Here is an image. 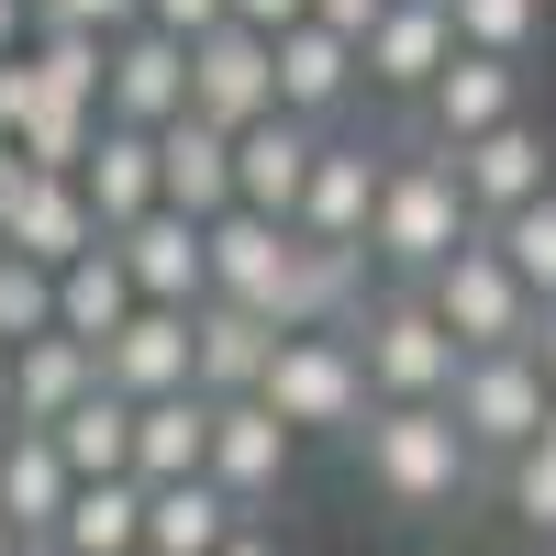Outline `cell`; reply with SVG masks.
<instances>
[{
	"mask_svg": "<svg viewBox=\"0 0 556 556\" xmlns=\"http://www.w3.org/2000/svg\"><path fill=\"white\" fill-rule=\"evenodd\" d=\"M345 445H356V468H367V490L390 513H456L468 479H479V456H468L445 401H367V424Z\"/></svg>",
	"mask_w": 556,
	"mask_h": 556,
	"instance_id": "cell-1",
	"label": "cell"
},
{
	"mask_svg": "<svg viewBox=\"0 0 556 556\" xmlns=\"http://www.w3.org/2000/svg\"><path fill=\"white\" fill-rule=\"evenodd\" d=\"M456 245H468V201H456L445 146H434V156H390V167H379V212H367V267L424 278V267H445Z\"/></svg>",
	"mask_w": 556,
	"mask_h": 556,
	"instance_id": "cell-2",
	"label": "cell"
},
{
	"mask_svg": "<svg viewBox=\"0 0 556 556\" xmlns=\"http://www.w3.org/2000/svg\"><path fill=\"white\" fill-rule=\"evenodd\" d=\"M345 345H356V367H367V401H445V390H456V356H468L412 278L379 290V301L345 323Z\"/></svg>",
	"mask_w": 556,
	"mask_h": 556,
	"instance_id": "cell-3",
	"label": "cell"
},
{
	"mask_svg": "<svg viewBox=\"0 0 556 556\" xmlns=\"http://www.w3.org/2000/svg\"><path fill=\"white\" fill-rule=\"evenodd\" d=\"M256 401H267L301 445H312V434H356V424H367V367H356L345 334H278Z\"/></svg>",
	"mask_w": 556,
	"mask_h": 556,
	"instance_id": "cell-4",
	"label": "cell"
},
{
	"mask_svg": "<svg viewBox=\"0 0 556 556\" xmlns=\"http://www.w3.org/2000/svg\"><path fill=\"white\" fill-rule=\"evenodd\" d=\"M412 290L434 301V323H445V334L468 345V356H490V345H523V334H534V290H523L513 267H501V245L479 235V223H468V245H456L445 267H424Z\"/></svg>",
	"mask_w": 556,
	"mask_h": 556,
	"instance_id": "cell-5",
	"label": "cell"
},
{
	"mask_svg": "<svg viewBox=\"0 0 556 556\" xmlns=\"http://www.w3.org/2000/svg\"><path fill=\"white\" fill-rule=\"evenodd\" d=\"M545 367L523 356V345H490V356H456V390H445V412H456V434H468V456L479 468H501L513 445H534L545 434Z\"/></svg>",
	"mask_w": 556,
	"mask_h": 556,
	"instance_id": "cell-6",
	"label": "cell"
},
{
	"mask_svg": "<svg viewBox=\"0 0 556 556\" xmlns=\"http://www.w3.org/2000/svg\"><path fill=\"white\" fill-rule=\"evenodd\" d=\"M301 468V434L278 424V412L245 390V401H212V445H201V479L223 501H245V513H278V490Z\"/></svg>",
	"mask_w": 556,
	"mask_h": 556,
	"instance_id": "cell-7",
	"label": "cell"
},
{
	"mask_svg": "<svg viewBox=\"0 0 556 556\" xmlns=\"http://www.w3.org/2000/svg\"><path fill=\"white\" fill-rule=\"evenodd\" d=\"M201 267H212V301H245V312L278 323V301H290V267H301V235L235 201V212L201 223Z\"/></svg>",
	"mask_w": 556,
	"mask_h": 556,
	"instance_id": "cell-8",
	"label": "cell"
},
{
	"mask_svg": "<svg viewBox=\"0 0 556 556\" xmlns=\"http://www.w3.org/2000/svg\"><path fill=\"white\" fill-rule=\"evenodd\" d=\"M190 112V45L156 34V23H123L101 45V123H178Z\"/></svg>",
	"mask_w": 556,
	"mask_h": 556,
	"instance_id": "cell-9",
	"label": "cell"
},
{
	"mask_svg": "<svg viewBox=\"0 0 556 556\" xmlns=\"http://www.w3.org/2000/svg\"><path fill=\"white\" fill-rule=\"evenodd\" d=\"M379 146H356V134H323L312 146V178H301V212H290V235L312 245H356L367 256V212H379Z\"/></svg>",
	"mask_w": 556,
	"mask_h": 556,
	"instance_id": "cell-10",
	"label": "cell"
},
{
	"mask_svg": "<svg viewBox=\"0 0 556 556\" xmlns=\"http://www.w3.org/2000/svg\"><path fill=\"white\" fill-rule=\"evenodd\" d=\"M445 167H456V201H468V223H501V212H523L545 178H556V156H545V134L513 112V123H490V134H468V146H445Z\"/></svg>",
	"mask_w": 556,
	"mask_h": 556,
	"instance_id": "cell-11",
	"label": "cell"
},
{
	"mask_svg": "<svg viewBox=\"0 0 556 556\" xmlns=\"http://www.w3.org/2000/svg\"><path fill=\"white\" fill-rule=\"evenodd\" d=\"M190 112L201 123H256V112H278V56H267V34H245V23H212V34H190Z\"/></svg>",
	"mask_w": 556,
	"mask_h": 556,
	"instance_id": "cell-12",
	"label": "cell"
},
{
	"mask_svg": "<svg viewBox=\"0 0 556 556\" xmlns=\"http://www.w3.org/2000/svg\"><path fill=\"white\" fill-rule=\"evenodd\" d=\"M445 56H456L445 0H390V12L356 34V78H367V89H390V101H424Z\"/></svg>",
	"mask_w": 556,
	"mask_h": 556,
	"instance_id": "cell-13",
	"label": "cell"
},
{
	"mask_svg": "<svg viewBox=\"0 0 556 556\" xmlns=\"http://www.w3.org/2000/svg\"><path fill=\"white\" fill-rule=\"evenodd\" d=\"M67 490H78V468L56 456V434H45V424H12V434H0V523H12V545H23V556L56 545Z\"/></svg>",
	"mask_w": 556,
	"mask_h": 556,
	"instance_id": "cell-14",
	"label": "cell"
},
{
	"mask_svg": "<svg viewBox=\"0 0 556 556\" xmlns=\"http://www.w3.org/2000/svg\"><path fill=\"white\" fill-rule=\"evenodd\" d=\"M101 390H123V401H156V390H190V312H167V301H134L101 345Z\"/></svg>",
	"mask_w": 556,
	"mask_h": 556,
	"instance_id": "cell-15",
	"label": "cell"
},
{
	"mask_svg": "<svg viewBox=\"0 0 556 556\" xmlns=\"http://www.w3.org/2000/svg\"><path fill=\"white\" fill-rule=\"evenodd\" d=\"M112 256H123V278H134V301H167V312H190V301H212V267H201V223L190 212H134L123 235H112Z\"/></svg>",
	"mask_w": 556,
	"mask_h": 556,
	"instance_id": "cell-16",
	"label": "cell"
},
{
	"mask_svg": "<svg viewBox=\"0 0 556 556\" xmlns=\"http://www.w3.org/2000/svg\"><path fill=\"white\" fill-rule=\"evenodd\" d=\"M513 112H523V56H479V45H456L434 67V89H424V134L434 146H468V134L513 123Z\"/></svg>",
	"mask_w": 556,
	"mask_h": 556,
	"instance_id": "cell-17",
	"label": "cell"
},
{
	"mask_svg": "<svg viewBox=\"0 0 556 556\" xmlns=\"http://www.w3.org/2000/svg\"><path fill=\"white\" fill-rule=\"evenodd\" d=\"M312 146H323V123H301V112L235 123V201L267 212V223H290L301 212V178H312Z\"/></svg>",
	"mask_w": 556,
	"mask_h": 556,
	"instance_id": "cell-18",
	"label": "cell"
},
{
	"mask_svg": "<svg viewBox=\"0 0 556 556\" xmlns=\"http://www.w3.org/2000/svg\"><path fill=\"white\" fill-rule=\"evenodd\" d=\"M267 345H278V323L245 312V301H190V390L201 401H245L267 379Z\"/></svg>",
	"mask_w": 556,
	"mask_h": 556,
	"instance_id": "cell-19",
	"label": "cell"
},
{
	"mask_svg": "<svg viewBox=\"0 0 556 556\" xmlns=\"http://www.w3.org/2000/svg\"><path fill=\"white\" fill-rule=\"evenodd\" d=\"M156 201H167V212H190V223L235 212V134L201 123V112L156 123Z\"/></svg>",
	"mask_w": 556,
	"mask_h": 556,
	"instance_id": "cell-20",
	"label": "cell"
},
{
	"mask_svg": "<svg viewBox=\"0 0 556 556\" xmlns=\"http://www.w3.org/2000/svg\"><path fill=\"white\" fill-rule=\"evenodd\" d=\"M267 56H278V112H301V123H323V134H334V112L367 89V78H356V45L323 34V23L267 34Z\"/></svg>",
	"mask_w": 556,
	"mask_h": 556,
	"instance_id": "cell-21",
	"label": "cell"
},
{
	"mask_svg": "<svg viewBox=\"0 0 556 556\" xmlns=\"http://www.w3.org/2000/svg\"><path fill=\"white\" fill-rule=\"evenodd\" d=\"M67 178H78V201L101 212V235H123L134 212H156V134H146V123H101Z\"/></svg>",
	"mask_w": 556,
	"mask_h": 556,
	"instance_id": "cell-22",
	"label": "cell"
},
{
	"mask_svg": "<svg viewBox=\"0 0 556 556\" xmlns=\"http://www.w3.org/2000/svg\"><path fill=\"white\" fill-rule=\"evenodd\" d=\"M0 245L34 256V267H67V256L101 245V212L78 201V178H45V167H34V178H23V201L0 212Z\"/></svg>",
	"mask_w": 556,
	"mask_h": 556,
	"instance_id": "cell-23",
	"label": "cell"
},
{
	"mask_svg": "<svg viewBox=\"0 0 556 556\" xmlns=\"http://www.w3.org/2000/svg\"><path fill=\"white\" fill-rule=\"evenodd\" d=\"M201 445H212V401L201 390H156V401H134V456H123V479H201Z\"/></svg>",
	"mask_w": 556,
	"mask_h": 556,
	"instance_id": "cell-24",
	"label": "cell"
},
{
	"mask_svg": "<svg viewBox=\"0 0 556 556\" xmlns=\"http://www.w3.org/2000/svg\"><path fill=\"white\" fill-rule=\"evenodd\" d=\"M89 390H101V356H89L78 334H56V323H45V334L12 345V424H56V412L89 401Z\"/></svg>",
	"mask_w": 556,
	"mask_h": 556,
	"instance_id": "cell-25",
	"label": "cell"
},
{
	"mask_svg": "<svg viewBox=\"0 0 556 556\" xmlns=\"http://www.w3.org/2000/svg\"><path fill=\"white\" fill-rule=\"evenodd\" d=\"M235 523H245V501H223L212 479H156V490H146V534H134V556H212Z\"/></svg>",
	"mask_w": 556,
	"mask_h": 556,
	"instance_id": "cell-26",
	"label": "cell"
},
{
	"mask_svg": "<svg viewBox=\"0 0 556 556\" xmlns=\"http://www.w3.org/2000/svg\"><path fill=\"white\" fill-rule=\"evenodd\" d=\"M134 534H146V479H78L45 556H134Z\"/></svg>",
	"mask_w": 556,
	"mask_h": 556,
	"instance_id": "cell-27",
	"label": "cell"
},
{
	"mask_svg": "<svg viewBox=\"0 0 556 556\" xmlns=\"http://www.w3.org/2000/svg\"><path fill=\"white\" fill-rule=\"evenodd\" d=\"M123 312H134V278H123V256H112V235H101L89 256H67V267H56V334L101 345Z\"/></svg>",
	"mask_w": 556,
	"mask_h": 556,
	"instance_id": "cell-28",
	"label": "cell"
},
{
	"mask_svg": "<svg viewBox=\"0 0 556 556\" xmlns=\"http://www.w3.org/2000/svg\"><path fill=\"white\" fill-rule=\"evenodd\" d=\"M45 434H56V456H67L78 479H123V456H134V401H123V390H89V401H67Z\"/></svg>",
	"mask_w": 556,
	"mask_h": 556,
	"instance_id": "cell-29",
	"label": "cell"
},
{
	"mask_svg": "<svg viewBox=\"0 0 556 556\" xmlns=\"http://www.w3.org/2000/svg\"><path fill=\"white\" fill-rule=\"evenodd\" d=\"M479 235L501 245V267H513V278H523L534 301H556V178H545V190H534L523 212H501V223H479Z\"/></svg>",
	"mask_w": 556,
	"mask_h": 556,
	"instance_id": "cell-30",
	"label": "cell"
},
{
	"mask_svg": "<svg viewBox=\"0 0 556 556\" xmlns=\"http://www.w3.org/2000/svg\"><path fill=\"white\" fill-rule=\"evenodd\" d=\"M101 45H112V34H89V23H34L23 56H34V78L56 89V101H89V112H101Z\"/></svg>",
	"mask_w": 556,
	"mask_h": 556,
	"instance_id": "cell-31",
	"label": "cell"
},
{
	"mask_svg": "<svg viewBox=\"0 0 556 556\" xmlns=\"http://www.w3.org/2000/svg\"><path fill=\"white\" fill-rule=\"evenodd\" d=\"M89 134H101V112L89 101H56V89H45V101L12 123V146H23V167H45V178H67L78 156H89Z\"/></svg>",
	"mask_w": 556,
	"mask_h": 556,
	"instance_id": "cell-32",
	"label": "cell"
},
{
	"mask_svg": "<svg viewBox=\"0 0 556 556\" xmlns=\"http://www.w3.org/2000/svg\"><path fill=\"white\" fill-rule=\"evenodd\" d=\"M445 23H456V45H479V56H534L545 0H445Z\"/></svg>",
	"mask_w": 556,
	"mask_h": 556,
	"instance_id": "cell-33",
	"label": "cell"
},
{
	"mask_svg": "<svg viewBox=\"0 0 556 556\" xmlns=\"http://www.w3.org/2000/svg\"><path fill=\"white\" fill-rule=\"evenodd\" d=\"M501 501H513V523H523V534H556V424H545L534 445L501 456Z\"/></svg>",
	"mask_w": 556,
	"mask_h": 556,
	"instance_id": "cell-34",
	"label": "cell"
},
{
	"mask_svg": "<svg viewBox=\"0 0 556 556\" xmlns=\"http://www.w3.org/2000/svg\"><path fill=\"white\" fill-rule=\"evenodd\" d=\"M45 323H56V267H34V256L0 245V345L45 334Z\"/></svg>",
	"mask_w": 556,
	"mask_h": 556,
	"instance_id": "cell-35",
	"label": "cell"
},
{
	"mask_svg": "<svg viewBox=\"0 0 556 556\" xmlns=\"http://www.w3.org/2000/svg\"><path fill=\"white\" fill-rule=\"evenodd\" d=\"M34 23H89V34H123V23H146V0H34Z\"/></svg>",
	"mask_w": 556,
	"mask_h": 556,
	"instance_id": "cell-36",
	"label": "cell"
},
{
	"mask_svg": "<svg viewBox=\"0 0 556 556\" xmlns=\"http://www.w3.org/2000/svg\"><path fill=\"white\" fill-rule=\"evenodd\" d=\"M34 101H45V78H34V56H23V45H12V56H0V134H12Z\"/></svg>",
	"mask_w": 556,
	"mask_h": 556,
	"instance_id": "cell-37",
	"label": "cell"
},
{
	"mask_svg": "<svg viewBox=\"0 0 556 556\" xmlns=\"http://www.w3.org/2000/svg\"><path fill=\"white\" fill-rule=\"evenodd\" d=\"M146 23L190 45V34H212V23H223V0H146Z\"/></svg>",
	"mask_w": 556,
	"mask_h": 556,
	"instance_id": "cell-38",
	"label": "cell"
},
{
	"mask_svg": "<svg viewBox=\"0 0 556 556\" xmlns=\"http://www.w3.org/2000/svg\"><path fill=\"white\" fill-rule=\"evenodd\" d=\"M312 12V0H223V23H245V34H290Z\"/></svg>",
	"mask_w": 556,
	"mask_h": 556,
	"instance_id": "cell-39",
	"label": "cell"
},
{
	"mask_svg": "<svg viewBox=\"0 0 556 556\" xmlns=\"http://www.w3.org/2000/svg\"><path fill=\"white\" fill-rule=\"evenodd\" d=\"M379 12H390V0H312V12H301V23H323V34H345V45H356V34H367V23H379Z\"/></svg>",
	"mask_w": 556,
	"mask_h": 556,
	"instance_id": "cell-40",
	"label": "cell"
},
{
	"mask_svg": "<svg viewBox=\"0 0 556 556\" xmlns=\"http://www.w3.org/2000/svg\"><path fill=\"white\" fill-rule=\"evenodd\" d=\"M212 556H290V545H278V523H267V513H245V523H235V534H223Z\"/></svg>",
	"mask_w": 556,
	"mask_h": 556,
	"instance_id": "cell-41",
	"label": "cell"
},
{
	"mask_svg": "<svg viewBox=\"0 0 556 556\" xmlns=\"http://www.w3.org/2000/svg\"><path fill=\"white\" fill-rule=\"evenodd\" d=\"M523 356L545 367V390H556V301H534V334H523Z\"/></svg>",
	"mask_w": 556,
	"mask_h": 556,
	"instance_id": "cell-42",
	"label": "cell"
},
{
	"mask_svg": "<svg viewBox=\"0 0 556 556\" xmlns=\"http://www.w3.org/2000/svg\"><path fill=\"white\" fill-rule=\"evenodd\" d=\"M23 178H34V167H23V146H12V134H0V212L23 201Z\"/></svg>",
	"mask_w": 556,
	"mask_h": 556,
	"instance_id": "cell-43",
	"label": "cell"
},
{
	"mask_svg": "<svg viewBox=\"0 0 556 556\" xmlns=\"http://www.w3.org/2000/svg\"><path fill=\"white\" fill-rule=\"evenodd\" d=\"M23 34H34V12H23V0H0V56H12Z\"/></svg>",
	"mask_w": 556,
	"mask_h": 556,
	"instance_id": "cell-44",
	"label": "cell"
},
{
	"mask_svg": "<svg viewBox=\"0 0 556 556\" xmlns=\"http://www.w3.org/2000/svg\"><path fill=\"white\" fill-rule=\"evenodd\" d=\"M0 424H12V345H0Z\"/></svg>",
	"mask_w": 556,
	"mask_h": 556,
	"instance_id": "cell-45",
	"label": "cell"
},
{
	"mask_svg": "<svg viewBox=\"0 0 556 556\" xmlns=\"http://www.w3.org/2000/svg\"><path fill=\"white\" fill-rule=\"evenodd\" d=\"M0 556H23V545H12V523H0Z\"/></svg>",
	"mask_w": 556,
	"mask_h": 556,
	"instance_id": "cell-46",
	"label": "cell"
},
{
	"mask_svg": "<svg viewBox=\"0 0 556 556\" xmlns=\"http://www.w3.org/2000/svg\"><path fill=\"white\" fill-rule=\"evenodd\" d=\"M0 434H12V424H0Z\"/></svg>",
	"mask_w": 556,
	"mask_h": 556,
	"instance_id": "cell-47",
	"label": "cell"
}]
</instances>
